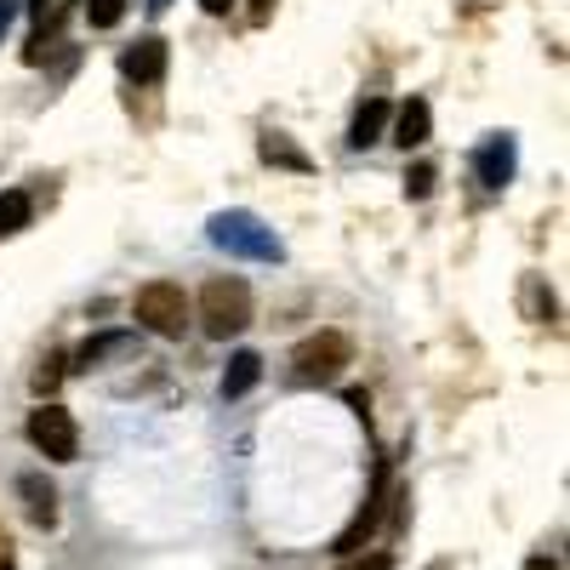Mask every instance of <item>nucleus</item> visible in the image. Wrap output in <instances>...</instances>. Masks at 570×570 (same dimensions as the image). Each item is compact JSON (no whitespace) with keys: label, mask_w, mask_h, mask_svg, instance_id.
I'll list each match as a JSON object with an SVG mask.
<instances>
[{"label":"nucleus","mask_w":570,"mask_h":570,"mask_svg":"<svg viewBox=\"0 0 570 570\" xmlns=\"http://www.w3.org/2000/svg\"><path fill=\"white\" fill-rule=\"evenodd\" d=\"M383 502H389V468L376 462V480H371V497H365V508L354 513V525L337 537V553H360V542L383 525Z\"/></svg>","instance_id":"0eeeda50"},{"label":"nucleus","mask_w":570,"mask_h":570,"mask_svg":"<svg viewBox=\"0 0 570 570\" xmlns=\"http://www.w3.org/2000/svg\"><path fill=\"white\" fill-rule=\"evenodd\" d=\"M394 559L389 553H365V559H348V564H337V570H389Z\"/></svg>","instance_id":"6ab92c4d"},{"label":"nucleus","mask_w":570,"mask_h":570,"mask_svg":"<svg viewBox=\"0 0 570 570\" xmlns=\"http://www.w3.org/2000/svg\"><path fill=\"white\" fill-rule=\"evenodd\" d=\"M166 40L160 35H142L137 46H126V58H120V69H126V80H137V86H155L160 75H166Z\"/></svg>","instance_id":"6e6552de"},{"label":"nucleus","mask_w":570,"mask_h":570,"mask_svg":"<svg viewBox=\"0 0 570 570\" xmlns=\"http://www.w3.org/2000/svg\"><path fill=\"white\" fill-rule=\"evenodd\" d=\"M428 131H434V109H428L422 98L400 104V115H394V142H400V149H422Z\"/></svg>","instance_id":"9b49d317"},{"label":"nucleus","mask_w":570,"mask_h":570,"mask_svg":"<svg viewBox=\"0 0 570 570\" xmlns=\"http://www.w3.org/2000/svg\"><path fill=\"white\" fill-rule=\"evenodd\" d=\"M246 12H252V23H268L274 18V0H246Z\"/></svg>","instance_id":"aec40b11"},{"label":"nucleus","mask_w":570,"mask_h":570,"mask_svg":"<svg viewBox=\"0 0 570 570\" xmlns=\"http://www.w3.org/2000/svg\"><path fill=\"white\" fill-rule=\"evenodd\" d=\"M257 376H263V360H257L252 348H240V354L228 360V371H223V400L252 394V389H257Z\"/></svg>","instance_id":"f8f14e48"},{"label":"nucleus","mask_w":570,"mask_h":570,"mask_svg":"<svg viewBox=\"0 0 570 570\" xmlns=\"http://www.w3.org/2000/svg\"><path fill=\"white\" fill-rule=\"evenodd\" d=\"M86 18H91V29H115L126 18V0H86Z\"/></svg>","instance_id":"dca6fc26"},{"label":"nucleus","mask_w":570,"mask_h":570,"mask_svg":"<svg viewBox=\"0 0 570 570\" xmlns=\"http://www.w3.org/2000/svg\"><path fill=\"white\" fill-rule=\"evenodd\" d=\"M389 120H394V104H389V98H365V104H360V115H354L348 142H354V149H371V142H383Z\"/></svg>","instance_id":"1a4fd4ad"},{"label":"nucleus","mask_w":570,"mask_h":570,"mask_svg":"<svg viewBox=\"0 0 570 570\" xmlns=\"http://www.w3.org/2000/svg\"><path fill=\"white\" fill-rule=\"evenodd\" d=\"M29 217H35V200L23 195V188H7V195H0V234L29 228Z\"/></svg>","instance_id":"4468645a"},{"label":"nucleus","mask_w":570,"mask_h":570,"mask_svg":"<svg viewBox=\"0 0 570 570\" xmlns=\"http://www.w3.org/2000/svg\"><path fill=\"white\" fill-rule=\"evenodd\" d=\"M200 7H206L212 18H223V12H234V0H200Z\"/></svg>","instance_id":"4be33fe9"},{"label":"nucleus","mask_w":570,"mask_h":570,"mask_svg":"<svg viewBox=\"0 0 570 570\" xmlns=\"http://www.w3.org/2000/svg\"><path fill=\"white\" fill-rule=\"evenodd\" d=\"M63 383V354H52V360H40V371H35V394H52Z\"/></svg>","instance_id":"f3484780"},{"label":"nucleus","mask_w":570,"mask_h":570,"mask_svg":"<svg viewBox=\"0 0 570 570\" xmlns=\"http://www.w3.org/2000/svg\"><path fill=\"white\" fill-rule=\"evenodd\" d=\"M137 325L155 331V337H183V325H188L183 285H171V279H149V285H142V292H137Z\"/></svg>","instance_id":"20e7f679"},{"label":"nucleus","mask_w":570,"mask_h":570,"mask_svg":"<svg viewBox=\"0 0 570 570\" xmlns=\"http://www.w3.org/2000/svg\"><path fill=\"white\" fill-rule=\"evenodd\" d=\"M200 320L212 337H234L252 325V285L246 279H206L200 292Z\"/></svg>","instance_id":"f03ea898"},{"label":"nucleus","mask_w":570,"mask_h":570,"mask_svg":"<svg viewBox=\"0 0 570 570\" xmlns=\"http://www.w3.org/2000/svg\"><path fill=\"white\" fill-rule=\"evenodd\" d=\"M29 445L46 456V462H75L80 456V428L63 405L46 400L40 411H29Z\"/></svg>","instance_id":"39448f33"},{"label":"nucleus","mask_w":570,"mask_h":570,"mask_svg":"<svg viewBox=\"0 0 570 570\" xmlns=\"http://www.w3.org/2000/svg\"><path fill=\"white\" fill-rule=\"evenodd\" d=\"M405 195H411V200L434 195V166H411V171H405Z\"/></svg>","instance_id":"a211bd4d"},{"label":"nucleus","mask_w":570,"mask_h":570,"mask_svg":"<svg viewBox=\"0 0 570 570\" xmlns=\"http://www.w3.org/2000/svg\"><path fill=\"white\" fill-rule=\"evenodd\" d=\"M0 570H18V564H12V548H7V537H0Z\"/></svg>","instance_id":"b1692460"},{"label":"nucleus","mask_w":570,"mask_h":570,"mask_svg":"<svg viewBox=\"0 0 570 570\" xmlns=\"http://www.w3.org/2000/svg\"><path fill=\"white\" fill-rule=\"evenodd\" d=\"M23 7H29V12L40 18V29H46V7H52V0H23Z\"/></svg>","instance_id":"5701e85b"},{"label":"nucleus","mask_w":570,"mask_h":570,"mask_svg":"<svg viewBox=\"0 0 570 570\" xmlns=\"http://www.w3.org/2000/svg\"><path fill=\"white\" fill-rule=\"evenodd\" d=\"M18 497H23V513L35 519V525H58V491L46 485V473H23Z\"/></svg>","instance_id":"9d476101"},{"label":"nucleus","mask_w":570,"mask_h":570,"mask_svg":"<svg viewBox=\"0 0 570 570\" xmlns=\"http://www.w3.org/2000/svg\"><path fill=\"white\" fill-rule=\"evenodd\" d=\"M348 360H354V343L343 337V331H314V337H303V343L292 348L297 383H337Z\"/></svg>","instance_id":"f257e3e1"},{"label":"nucleus","mask_w":570,"mask_h":570,"mask_svg":"<svg viewBox=\"0 0 570 570\" xmlns=\"http://www.w3.org/2000/svg\"><path fill=\"white\" fill-rule=\"evenodd\" d=\"M149 7H166V0H149Z\"/></svg>","instance_id":"393cba45"},{"label":"nucleus","mask_w":570,"mask_h":570,"mask_svg":"<svg viewBox=\"0 0 570 570\" xmlns=\"http://www.w3.org/2000/svg\"><path fill=\"white\" fill-rule=\"evenodd\" d=\"M263 160H268V166H292V171H308V166H314L285 131H268V137H263Z\"/></svg>","instance_id":"ddd939ff"},{"label":"nucleus","mask_w":570,"mask_h":570,"mask_svg":"<svg viewBox=\"0 0 570 570\" xmlns=\"http://www.w3.org/2000/svg\"><path fill=\"white\" fill-rule=\"evenodd\" d=\"M212 240H217L223 252H240V257H257V263H279L274 228H263L252 212H217V217H212Z\"/></svg>","instance_id":"7ed1b4c3"},{"label":"nucleus","mask_w":570,"mask_h":570,"mask_svg":"<svg viewBox=\"0 0 570 570\" xmlns=\"http://www.w3.org/2000/svg\"><path fill=\"white\" fill-rule=\"evenodd\" d=\"M12 18H18V0H0V35L12 29Z\"/></svg>","instance_id":"412c9836"},{"label":"nucleus","mask_w":570,"mask_h":570,"mask_svg":"<svg viewBox=\"0 0 570 570\" xmlns=\"http://www.w3.org/2000/svg\"><path fill=\"white\" fill-rule=\"evenodd\" d=\"M120 348H131V337H126V331H109V337H91V343H86V348H80L75 360H80V365L91 371L98 360H109V354H120Z\"/></svg>","instance_id":"2eb2a0df"},{"label":"nucleus","mask_w":570,"mask_h":570,"mask_svg":"<svg viewBox=\"0 0 570 570\" xmlns=\"http://www.w3.org/2000/svg\"><path fill=\"white\" fill-rule=\"evenodd\" d=\"M513 166H519V149H513L508 131L485 137L480 149H473V177H480L485 188H508V183H513Z\"/></svg>","instance_id":"423d86ee"}]
</instances>
